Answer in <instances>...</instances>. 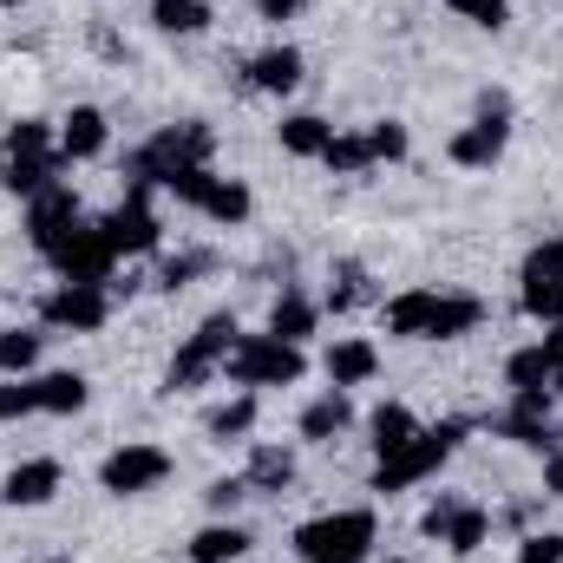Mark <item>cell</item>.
I'll return each instance as SVG.
<instances>
[{"mask_svg":"<svg viewBox=\"0 0 563 563\" xmlns=\"http://www.w3.org/2000/svg\"><path fill=\"white\" fill-rule=\"evenodd\" d=\"M380 321L394 341H465L485 321V301L465 288H400L394 301H380Z\"/></svg>","mask_w":563,"mask_h":563,"instance_id":"cell-1","label":"cell"},{"mask_svg":"<svg viewBox=\"0 0 563 563\" xmlns=\"http://www.w3.org/2000/svg\"><path fill=\"white\" fill-rule=\"evenodd\" d=\"M295 558L301 563H367L380 544V518L367 505H341V511H321L308 525H295Z\"/></svg>","mask_w":563,"mask_h":563,"instance_id":"cell-2","label":"cell"},{"mask_svg":"<svg viewBox=\"0 0 563 563\" xmlns=\"http://www.w3.org/2000/svg\"><path fill=\"white\" fill-rule=\"evenodd\" d=\"M217 157V132L203 125V119H184V125H164V132H151V139L125 157V177H132V190H164L177 170H190V164H210Z\"/></svg>","mask_w":563,"mask_h":563,"instance_id":"cell-3","label":"cell"},{"mask_svg":"<svg viewBox=\"0 0 563 563\" xmlns=\"http://www.w3.org/2000/svg\"><path fill=\"white\" fill-rule=\"evenodd\" d=\"M472 426L465 420H439V426H420L407 445H394L387 459H374V492L380 498H400V492H413V485H426V478H439V465L459 452V439H465Z\"/></svg>","mask_w":563,"mask_h":563,"instance_id":"cell-4","label":"cell"},{"mask_svg":"<svg viewBox=\"0 0 563 563\" xmlns=\"http://www.w3.org/2000/svg\"><path fill=\"white\" fill-rule=\"evenodd\" d=\"M236 334H243V328H236V314H230V308L203 314V321L184 334V347L170 354V367H164V394H197V387L223 380V361H230Z\"/></svg>","mask_w":563,"mask_h":563,"instance_id":"cell-5","label":"cell"},{"mask_svg":"<svg viewBox=\"0 0 563 563\" xmlns=\"http://www.w3.org/2000/svg\"><path fill=\"white\" fill-rule=\"evenodd\" d=\"M308 374V354L295 341H276L269 328L263 334H236L230 361H223V380L243 387V394H269V387H295Z\"/></svg>","mask_w":563,"mask_h":563,"instance_id":"cell-6","label":"cell"},{"mask_svg":"<svg viewBox=\"0 0 563 563\" xmlns=\"http://www.w3.org/2000/svg\"><path fill=\"white\" fill-rule=\"evenodd\" d=\"M164 197H177L184 210H197V217H210V223H223V230H243L250 210H256L250 184H243V177H223L217 164H190V170H177V177L164 184Z\"/></svg>","mask_w":563,"mask_h":563,"instance_id":"cell-7","label":"cell"},{"mask_svg":"<svg viewBox=\"0 0 563 563\" xmlns=\"http://www.w3.org/2000/svg\"><path fill=\"white\" fill-rule=\"evenodd\" d=\"M170 472H177V459H170L164 445L125 439V445H112V452L99 459V492H106V498H144V492H157Z\"/></svg>","mask_w":563,"mask_h":563,"instance_id":"cell-8","label":"cell"},{"mask_svg":"<svg viewBox=\"0 0 563 563\" xmlns=\"http://www.w3.org/2000/svg\"><path fill=\"white\" fill-rule=\"evenodd\" d=\"M505 144H511V99L505 92H478V119L445 139V157L459 170H492L505 157Z\"/></svg>","mask_w":563,"mask_h":563,"instance_id":"cell-9","label":"cell"},{"mask_svg":"<svg viewBox=\"0 0 563 563\" xmlns=\"http://www.w3.org/2000/svg\"><path fill=\"white\" fill-rule=\"evenodd\" d=\"M420 531L432 544H445L452 558H478L485 551V538H492V511L478 505V498H459V492H439L432 505H426Z\"/></svg>","mask_w":563,"mask_h":563,"instance_id":"cell-10","label":"cell"},{"mask_svg":"<svg viewBox=\"0 0 563 563\" xmlns=\"http://www.w3.org/2000/svg\"><path fill=\"white\" fill-rule=\"evenodd\" d=\"M112 321V288L106 282H59L40 301V328L53 334H99Z\"/></svg>","mask_w":563,"mask_h":563,"instance_id":"cell-11","label":"cell"},{"mask_svg":"<svg viewBox=\"0 0 563 563\" xmlns=\"http://www.w3.org/2000/svg\"><path fill=\"white\" fill-rule=\"evenodd\" d=\"M99 230H106V243H112L119 263H125V256H151V250L164 243V217L151 210V190H125V203L106 210Z\"/></svg>","mask_w":563,"mask_h":563,"instance_id":"cell-12","label":"cell"},{"mask_svg":"<svg viewBox=\"0 0 563 563\" xmlns=\"http://www.w3.org/2000/svg\"><path fill=\"white\" fill-rule=\"evenodd\" d=\"M551 407H558V394H511L505 413H498V432H505L511 445H525V452H558L563 432H558V420H551Z\"/></svg>","mask_w":563,"mask_h":563,"instance_id":"cell-13","label":"cell"},{"mask_svg":"<svg viewBox=\"0 0 563 563\" xmlns=\"http://www.w3.org/2000/svg\"><path fill=\"white\" fill-rule=\"evenodd\" d=\"M79 223H86V210H79V197H73L66 184H53V190L26 197V243H33L40 256H53Z\"/></svg>","mask_w":563,"mask_h":563,"instance_id":"cell-14","label":"cell"},{"mask_svg":"<svg viewBox=\"0 0 563 563\" xmlns=\"http://www.w3.org/2000/svg\"><path fill=\"white\" fill-rule=\"evenodd\" d=\"M46 263L59 269V282H106V288H112V269H119V256H112V243H106L99 223H79Z\"/></svg>","mask_w":563,"mask_h":563,"instance_id":"cell-15","label":"cell"},{"mask_svg":"<svg viewBox=\"0 0 563 563\" xmlns=\"http://www.w3.org/2000/svg\"><path fill=\"white\" fill-rule=\"evenodd\" d=\"M301 79H308V59H301V46H288V40H276V46H263V53L243 59V86L263 92V99H288Z\"/></svg>","mask_w":563,"mask_h":563,"instance_id":"cell-16","label":"cell"},{"mask_svg":"<svg viewBox=\"0 0 563 563\" xmlns=\"http://www.w3.org/2000/svg\"><path fill=\"white\" fill-rule=\"evenodd\" d=\"M59 485H66V465H59V459H20V465L0 478V505H13V511H40V505L59 498Z\"/></svg>","mask_w":563,"mask_h":563,"instance_id":"cell-17","label":"cell"},{"mask_svg":"<svg viewBox=\"0 0 563 563\" xmlns=\"http://www.w3.org/2000/svg\"><path fill=\"white\" fill-rule=\"evenodd\" d=\"M321 374H328V387L354 394V387H367V380L380 374V347H374L367 334H334L328 354H321Z\"/></svg>","mask_w":563,"mask_h":563,"instance_id":"cell-18","label":"cell"},{"mask_svg":"<svg viewBox=\"0 0 563 563\" xmlns=\"http://www.w3.org/2000/svg\"><path fill=\"white\" fill-rule=\"evenodd\" d=\"M250 498H282L295 485V445L282 439H250V465H243Z\"/></svg>","mask_w":563,"mask_h":563,"instance_id":"cell-19","label":"cell"},{"mask_svg":"<svg viewBox=\"0 0 563 563\" xmlns=\"http://www.w3.org/2000/svg\"><path fill=\"white\" fill-rule=\"evenodd\" d=\"M53 132H59V157H66V164H92V157H106V144H112V125H106L99 106H73Z\"/></svg>","mask_w":563,"mask_h":563,"instance_id":"cell-20","label":"cell"},{"mask_svg":"<svg viewBox=\"0 0 563 563\" xmlns=\"http://www.w3.org/2000/svg\"><path fill=\"white\" fill-rule=\"evenodd\" d=\"M256 420H263V400L236 387L230 400H217V407L203 413V439H210V445H250V432H256Z\"/></svg>","mask_w":563,"mask_h":563,"instance_id":"cell-21","label":"cell"},{"mask_svg":"<svg viewBox=\"0 0 563 563\" xmlns=\"http://www.w3.org/2000/svg\"><path fill=\"white\" fill-rule=\"evenodd\" d=\"M33 394H40V413L46 420H73L92 407V380L73 374V367H53V374H33Z\"/></svg>","mask_w":563,"mask_h":563,"instance_id":"cell-22","label":"cell"},{"mask_svg":"<svg viewBox=\"0 0 563 563\" xmlns=\"http://www.w3.org/2000/svg\"><path fill=\"white\" fill-rule=\"evenodd\" d=\"M269 334H276V341H295V347H308V341L321 334V301L301 295V288H282L276 301H269Z\"/></svg>","mask_w":563,"mask_h":563,"instance_id":"cell-23","label":"cell"},{"mask_svg":"<svg viewBox=\"0 0 563 563\" xmlns=\"http://www.w3.org/2000/svg\"><path fill=\"white\" fill-rule=\"evenodd\" d=\"M354 426V400L341 394V387H328V394H314L308 407H301V420H295V432L308 439V445H334L341 432Z\"/></svg>","mask_w":563,"mask_h":563,"instance_id":"cell-24","label":"cell"},{"mask_svg":"<svg viewBox=\"0 0 563 563\" xmlns=\"http://www.w3.org/2000/svg\"><path fill=\"white\" fill-rule=\"evenodd\" d=\"M256 551V538L236 525V518H210L197 538H190V563H243Z\"/></svg>","mask_w":563,"mask_h":563,"instance_id":"cell-25","label":"cell"},{"mask_svg":"<svg viewBox=\"0 0 563 563\" xmlns=\"http://www.w3.org/2000/svg\"><path fill=\"white\" fill-rule=\"evenodd\" d=\"M518 308L538 321V328H558L563 321V276H551V269H518Z\"/></svg>","mask_w":563,"mask_h":563,"instance_id":"cell-26","label":"cell"},{"mask_svg":"<svg viewBox=\"0 0 563 563\" xmlns=\"http://www.w3.org/2000/svg\"><path fill=\"white\" fill-rule=\"evenodd\" d=\"M420 432V413L407 407V400H380L374 413H367V445H374V459H387L394 445H407Z\"/></svg>","mask_w":563,"mask_h":563,"instance_id":"cell-27","label":"cell"},{"mask_svg":"<svg viewBox=\"0 0 563 563\" xmlns=\"http://www.w3.org/2000/svg\"><path fill=\"white\" fill-rule=\"evenodd\" d=\"M59 170H66V157H0V190H13V197H40V190L59 184Z\"/></svg>","mask_w":563,"mask_h":563,"instance_id":"cell-28","label":"cell"},{"mask_svg":"<svg viewBox=\"0 0 563 563\" xmlns=\"http://www.w3.org/2000/svg\"><path fill=\"white\" fill-rule=\"evenodd\" d=\"M505 394H551V354L544 341H525L505 354Z\"/></svg>","mask_w":563,"mask_h":563,"instance_id":"cell-29","label":"cell"},{"mask_svg":"<svg viewBox=\"0 0 563 563\" xmlns=\"http://www.w3.org/2000/svg\"><path fill=\"white\" fill-rule=\"evenodd\" d=\"M40 354H46V328H0V380L40 374Z\"/></svg>","mask_w":563,"mask_h":563,"instance_id":"cell-30","label":"cell"},{"mask_svg":"<svg viewBox=\"0 0 563 563\" xmlns=\"http://www.w3.org/2000/svg\"><path fill=\"white\" fill-rule=\"evenodd\" d=\"M210 0H151V26L164 33V40H197V33H210Z\"/></svg>","mask_w":563,"mask_h":563,"instance_id":"cell-31","label":"cell"},{"mask_svg":"<svg viewBox=\"0 0 563 563\" xmlns=\"http://www.w3.org/2000/svg\"><path fill=\"white\" fill-rule=\"evenodd\" d=\"M276 139H282L288 157H314V164H321V151L334 144V125H328L321 112H288V119L276 125Z\"/></svg>","mask_w":563,"mask_h":563,"instance_id":"cell-32","label":"cell"},{"mask_svg":"<svg viewBox=\"0 0 563 563\" xmlns=\"http://www.w3.org/2000/svg\"><path fill=\"white\" fill-rule=\"evenodd\" d=\"M380 288L367 276V263H354V256H341L334 263V276H328V301L321 308H334V314H347V308H361V301H374Z\"/></svg>","mask_w":563,"mask_h":563,"instance_id":"cell-33","label":"cell"},{"mask_svg":"<svg viewBox=\"0 0 563 563\" xmlns=\"http://www.w3.org/2000/svg\"><path fill=\"white\" fill-rule=\"evenodd\" d=\"M0 157H59V132L46 119H13L0 139Z\"/></svg>","mask_w":563,"mask_h":563,"instance_id":"cell-34","label":"cell"},{"mask_svg":"<svg viewBox=\"0 0 563 563\" xmlns=\"http://www.w3.org/2000/svg\"><path fill=\"white\" fill-rule=\"evenodd\" d=\"M321 164L334 177H367L374 170V151H367V132H334V144L321 151Z\"/></svg>","mask_w":563,"mask_h":563,"instance_id":"cell-35","label":"cell"},{"mask_svg":"<svg viewBox=\"0 0 563 563\" xmlns=\"http://www.w3.org/2000/svg\"><path fill=\"white\" fill-rule=\"evenodd\" d=\"M210 269H217V256H210V250H184V256H164V263H157V288H164V295H177V288H190V282L210 276Z\"/></svg>","mask_w":563,"mask_h":563,"instance_id":"cell-36","label":"cell"},{"mask_svg":"<svg viewBox=\"0 0 563 563\" xmlns=\"http://www.w3.org/2000/svg\"><path fill=\"white\" fill-rule=\"evenodd\" d=\"M361 132H367L374 164H400V157L413 151V139H407V125H400V119H374V125H361Z\"/></svg>","mask_w":563,"mask_h":563,"instance_id":"cell-37","label":"cell"},{"mask_svg":"<svg viewBox=\"0 0 563 563\" xmlns=\"http://www.w3.org/2000/svg\"><path fill=\"white\" fill-rule=\"evenodd\" d=\"M40 413V394H33V374L26 380H0V426L13 420H33Z\"/></svg>","mask_w":563,"mask_h":563,"instance_id":"cell-38","label":"cell"},{"mask_svg":"<svg viewBox=\"0 0 563 563\" xmlns=\"http://www.w3.org/2000/svg\"><path fill=\"white\" fill-rule=\"evenodd\" d=\"M465 26H485V33H498L505 20H511V0H445Z\"/></svg>","mask_w":563,"mask_h":563,"instance_id":"cell-39","label":"cell"},{"mask_svg":"<svg viewBox=\"0 0 563 563\" xmlns=\"http://www.w3.org/2000/svg\"><path fill=\"white\" fill-rule=\"evenodd\" d=\"M518 563H563V531H525L518 538Z\"/></svg>","mask_w":563,"mask_h":563,"instance_id":"cell-40","label":"cell"},{"mask_svg":"<svg viewBox=\"0 0 563 563\" xmlns=\"http://www.w3.org/2000/svg\"><path fill=\"white\" fill-rule=\"evenodd\" d=\"M243 498H250V485H243V472H236V478H210V485H203V505H210L217 518H230V511H236Z\"/></svg>","mask_w":563,"mask_h":563,"instance_id":"cell-41","label":"cell"},{"mask_svg":"<svg viewBox=\"0 0 563 563\" xmlns=\"http://www.w3.org/2000/svg\"><path fill=\"white\" fill-rule=\"evenodd\" d=\"M256 7V20H269V26H282V20H301L308 13V0H250Z\"/></svg>","mask_w":563,"mask_h":563,"instance_id":"cell-42","label":"cell"},{"mask_svg":"<svg viewBox=\"0 0 563 563\" xmlns=\"http://www.w3.org/2000/svg\"><path fill=\"white\" fill-rule=\"evenodd\" d=\"M538 341H544V354H551V394L563 400V321H558V328H544Z\"/></svg>","mask_w":563,"mask_h":563,"instance_id":"cell-43","label":"cell"},{"mask_svg":"<svg viewBox=\"0 0 563 563\" xmlns=\"http://www.w3.org/2000/svg\"><path fill=\"white\" fill-rule=\"evenodd\" d=\"M544 492H551V498L563 505V445L551 452V465H544Z\"/></svg>","mask_w":563,"mask_h":563,"instance_id":"cell-44","label":"cell"},{"mask_svg":"<svg viewBox=\"0 0 563 563\" xmlns=\"http://www.w3.org/2000/svg\"><path fill=\"white\" fill-rule=\"evenodd\" d=\"M20 7H26V0H0V13H20Z\"/></svg>","mask_w":563,"mask_h":563,"instance_id":"cell-45","label":"cell"},{"mask_svg":"<svg viewBox=\"0 0 563 563\" xmlns=\"http://www.w3.org/2000/svg\"><path fill=\"white\" fill-rule=\"evenodd\" d=\"M46 563H73V558H46Z\"/></svg>","mask_w":563,"mask_h":563,"instance_id":"cell-46","label":"cell"},{"mask_svg":"<svg viewBox=\"0 0 563 563\" xmlns=\"http://www.w3.org/2000/svg\"><path fill=\"white\" fill-rule=\"evenodd\" d=\"M387 563H407V558H387Z\"/></svg>","mask_w":563,"mask_h":563,"instance_id":"cell-47","label":"cell"}]
</instances>
